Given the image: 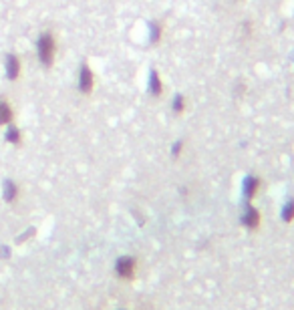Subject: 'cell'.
Masks as SVG:
<instances>
[{
    "instance_id": "cell-1",
    "label": "cell",
    "mask_w": 294,
    "mask_h": 310,
    "mask_svg": "<svg viewBox=\"0 0 294 310\" xmlns=\"http://www.w3.org/2000/svg\"><path fill=\"white\" fill-rule=\"evenodd\" d=\"M34 50H36V57H38V63L44 71L53 69L55 61H57V53H59V42H57V36L53 30H42L38 36H36V42H34Z\"/></svg>"
},
{
    "instance_id": "cell-5",
    "label": "cell",
    "mask_w": 294,
    "mask_h": 310,
    "mask_svg": "<svg viewBox=\"0 0 294 310\" xmlns=\"http://www.w3.org/2000/svg\"><path fill=\"white\" fill-rule=\"evenodd\" d=\"M18 197H20V185H18L14 179L6 177V179L2 181V199H4L6 203H14Z\"/></svg>"
},
{
    "instance_id": "cell-10",
    "label": "cell",
    "mask_w": 294,
    "mask_h": 310,
    "mask_svg": "<svg viewBox=\"0 0 294 310\" xmlns=\"http://www.w3.org/2000/svg\"><path fill=\"white\" fill-rule=\"evenodd\" d=\"M161 34H163L161 22H149V42L151 44H157L161 40Z\"/></svg>"
},
{
    "instance_id": "cell-14",
    "label": "cell",
    "mask_w": 294,
    "mask_h": 310,
    "mask_svg": "<svg viewBox=\"0 0 294 310\" xmlns=\"http://www.w3.org/2000/svg\"><path fill=\"white\" fill-rule=\"evenodd\" d=\"M181 147H183V143H181V141L173 143V147H171V155H173V157H177V155L181 153Z\"/></svg>"
},
{
    "instance_id": "cell-9",
    "label": "cell",
    "mask_w": 294,
    "mask_h": 310,
    "mask_svg": "<svg viewBox=\"0 0 294 310\" xmlns=\"http://www.w3.org/2000/svg\"><path fill=\"white\" fill-rule=\"evenodd\" d=\"M242 222H244V226H246V228L256 230V228H258V224H260V214L256 212V208L248 205V208H246V214H244V218H242Z\"/></svg>"
},
{
    "instance_id": "cell-8",
    "label": "cell",
    "mask_w": 294,
    "mask_h": 310,
    "mask_svg": "<svg viewBox=\"0 0 294 310\" xmlns=\"http://www.w3.org/2000/svg\"><path fill=\"white\" fill-rule=\"evenodd\" d=\"M4 141H6L8 145L20 147V145H22V141H24V135H22L20 127H18V125H14V123L6 125V127H4Z\"/></svg>"
},
{
    "instance_id": "cell-3",
    "label": "cell",
    "mask_w": 294,
    "mask_h": 310,
    "mask_svg": "<svg viewBox=\"0 0 294 310\" xmlns=\"http://www.w3.org/2000/svg\"><path fill=\"white\" fill-rule=\"evenodd\" d=\"M4 77L8 83H16L22 77V59L16 53L4 55Z\"/></svg>"
},
{
    "instance_id": "cell-11",
    "label": "cell",
    "mask_w": 294,
    "mask_h": 310,
    "mask_svg": "<svg viewBox=\"0 0 294 310\" xmlns=\"http://www.w3.org/2000/svg\"><path fill=\"white\" fill-rule=\"evenodd\" d=\"M258 185H260V181L256 177H248L246 179V195L248 197H254L258 193Z\"/></svg>"
},
{
    "instance_id": "cell-12",
    "label": "cell",
    "mask_w": 294,
    "mask_h": 310,
    "mask_svg": "<svg viewBox=\"0 0 294 310\" xmlns=\"http://www.w3.org/2000/svg\"><path fill=\"white\" fill-rule=\"evenodd\" d=\"M171 107L175 113H183L185 111V97L183 95H175L173 101H171Z\"/></svg>"
},
{
    "instance_id": "cell-2",
    "label": "cell",
    "mask_w": 294,
    "mask_h": 310,
    "mask_svg": "<svg viewBox=\"0 0 294 310\" xmlns=\"http://www.w3.org/2000/svg\"><path fill=\"white\" fill-rule=\"evenodd\" d=\"M77 89H79V93L85 95V97H89V95L93 93V89H95V73H93V69H91V65H89L87 59H83L81 65H79Z\"/></svg>"
},
{
    "instance_id": "cell-13",
    "label": "cell",
    "mask_w": 294,
    "mask_h": 310,
    "mask_svg": "<svg viewBox=\"0 0 294 310\" xmlns=\"http://www.w3.org/2000/svg\"><path fill=\"white\" fill-rule=\"evenodd\" d=\"M282 220H286V222H292L294 220V201H288L286 208L282 210Z\"/></svg>"
},
{
    "instance_id": "cell-7",
    "label": "cell",
    "mask_w": 294,
    "mask_h": 310,
    "mask_svg": "<svg viewBox=\"0 0 294 310\" xmlns=\"http://www.w3.org/2000/svg\"><path fill=\"white\" fill-rule=\"evenodd\" d=\"M147 93L151 97H161L163 95V81L159 77V73L155 69L149 71V77H147Z\"/></svg>"
},
{
    "instance_id": "cell-6",
    "label": "cell",
    "mask_w": 294,
    "mask_h": 310,
    "mask_svg": "<svg viewBox=\"0 0 294 310\" xmlns=\"http://www.w3.org/2000/svg\"><path fill=\"white\" fill-rule=\"evenodd\" d=\"M14 117H16V113H14V107L8 101V97H0V127L14 123Z\"/></svg>"
},
{
    "instance_id": "cell-4",
    "label": "cell",
    "mask_w": 294,
    "mask_h": 310,
    "mask_svg": "<svg viewBox=\"0 0 294 310\" xmlns=\"http://www.w3.org/2000/svg\"><path fill=\"white\" fill-rule=\"evenodd\" d=\"M115 274H117V278H121L125 282H131L135 278V274H137V260L133 256H121V258H117V262H115Z\"/></svg>"
}]
</instances>
